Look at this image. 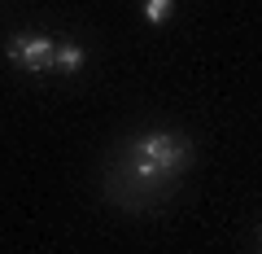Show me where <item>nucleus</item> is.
<instances>
[{
	"mask_svg": "<svg viewBox=\"0 0 262 254\" xmlns=\"http://www.w3.org/2000/svg\"><path fill=\"white\" fill-rule=\"evenodd\" d=\"M192 162V149H188L184 136L175 132H144L131 141L127 158L118 162V171L131 180V188H140V193H158L166 188L179 171H188Z\"/></svg>",
	"mask_w": 262,
	"mask_h": 254,
	"instance_id": "f257e3e1",
	"label": "nucleus"
},
{
	"mask_svg": "<svg viewBox=\"0 0 262 254\" xmlns=\"http://www.w3.org/2000/svg\"><path fill=\"white\" fill-rule=\"evenodd\" d=\"M9 57L22 70H48L57 62V44L48 35H18V40H9Z\"/></svg>",
	"mask_w": 262,
	"mask_h": 254,
	"instance_id": "f03ea898",
	"label": "nucleus"
},
{
	"mask_svg": "<svg viewBox=\"0 0 262 254\" xmlns=\"http://www.w3.org/2000/svg\"><path fill=\"white\" fill-rule=\"evenodd\" d=\"M57 70H66V75H75L79 66H83V48L79 44H57V62H53Z\"/></svg>",
	"mask_w": 262,
	"mask_h": 254,
	"instance_id": "7ed1b4c3",
	"label": "nucleus"
},
{
	"mask_svg": "<svg viewBox=\"0 0 262 254\" xmlns=\"http://www.w3.org/2000/svg\"><path fill=\"white\" fill-rule=\"evenodd\" d=\"M170 13H175V0H144V18H149L153 27H162Z\"/></svg>",
	"mask_w": 262,
	"mask_h": 254,
	"instance_id": "20e7f679",
	"label": "nucleus"
}]
</instances>
